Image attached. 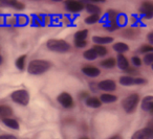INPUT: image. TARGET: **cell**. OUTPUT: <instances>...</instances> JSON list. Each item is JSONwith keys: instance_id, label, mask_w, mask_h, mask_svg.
Returning <instances> with one entry per match:
<instances>
[{"instance_id": "6da1fadb", "label": "cell", "mask_w": 153, "mask_h": 139, "mask_svg": "<svg viewBox=\"0 0 153 139\" xmlns=\"http://www.w3.org/2000/svg\"><path fill=\"white\" fill-rule=\"evenodd\" d=\"M51 68V63L47 60H33L27 65V72L32 75H41Z\"/></svg>"}, {"instance_id": "7a4b0ae2", "label": "cell", "mask_w": 153, "mask_h": 139, "mask_svg": "<svg viewBox=\"0 0 153 139\" xmlns=\"http://www.w3.org/2000/svg\"><path fill=\"white\" fill-rule=\"evenodd\" d=\"M46 47L48 50L57 53H66L70 50V44L63 39H49Z\"/></svg>"}, {"instance_id": "3957f363", "label": "cell", "mask_w": 153, "mask_h": 139, "mask_svg": "<svg viewBox=\"0 0 153 139\" xmlns=\"http://www.w3.org/2000/svg\"><path fill=\"white\" fill-rule=\"evenodd\" d=\"M140 103V95L137 93H132L129 96L125 97L122 101V107H123L124 111L127 114H131L137 108V105Z\"/></svg>"}, {"instance_id": "277c9868", "label": "cell", "mask_w": 153, "mask_h": 139, "mask_svg": "<svg viewBox=\"0 0 153 139\" xmlns=\"http://www.w3.org/2000/svg\"><path fill=\"white\" fill-rule=\"evenodd\" d=\"M11 99L20 106H27L30 103V93L25 89H19L12 93Z\"/></svg>"}, {"instance_id": "5b68a950", "label": "cell", "mask_w": 153, "mask_h": 139, "mask_svg": "<svg viewBox=\"0 0 153 139\" xmlns=\"http://www.w3.org/2000/svg\"><path fill=\"white\" fill-rule=\"evenodd\" d=\"M64 7L68 13L76 14L81 13L85 10V4L81 0H65L64 1Z\"/></svg>"}, {"instance_id": "8992f818", "label": "cell", "mask_w": 153, "mask_h": 139, "mask_svg": "<svg viewBox=\"0 0 153 139\" xmlns=\"http://www.w3.org/2000/svg\"><path fill=\"white\" fill-rule=\"evenodd\" d=\"M120 85L122 86H133V85H144L147 83V80L144 78H133L131 75H123L119 80Z\"/></svg>"}, {"instance_id": "52a82bcc", "label": "cell", "mask_w": 153, "mask_h": 139, "mask_svg": "<svg viewBox=\"0 0 153 139\" xmlns=\"http://www.w3.org/2000/svg\"><path fill=\"white\" fill-rule=\"evenodd\" d=\"M140 14L147 20H150L153 18V2L152 1H144L140 5L138 9Z\"/></svg>"}, {"instance_id": "ba28073f", "label": "cell", "mask_w": 153, "mask_h": 139, "mask_svg": "<svg viewBox=\"0 0 153 139\" xmlns=\"http://www.w3.org/2000/svg\"><path fill=\"white\" fill-rule=\"evenodd\" d=\"M57 101L65 109H70L74 107V98L68 92H62L58 95Z\"/></svg>"}, {"instance_id": "9c48e42d", "label": "cell", "mask_w": 153, "mask_h": 139, "mask_svg": "<svg viewBox=\"0 0 153 139\" xmlns=\"http://www.w3.org/2000/svg\"><path fill=\"white\" fill-rule=\"evenodd\" d=\"M98 89L105 91L106 93H110L117 89V83L113 80H103L98 83Z\"/></svg>"}, {"instance_id": "30bf717a", "label": "cell", "mask_w": 153, "mask_h": 139, "mask_svg": "<svg viewBox=\"0 0 153 139\" xmlns=\"http://www.w3.org/2000/svg\"><path fill=\"white\" fill-rule=\"evenodd\" d=\"M131 139H153V129L144 128L136 131L131 136Z\"/></svg>"}, {"instance_id": "8fae6325", "label": "cell", "mask_w": 153, "mask_h": 139, "mask_svg": "<svg viewBox=\"0 0 153 139\" xmlns=\"http://www.w3.org/2000/svg\"><path fill=\"white\" fill-rule=\"evenodd\" d=\"M0 7H12L16 11H23L25 5L18 0H0Z\"/></svg>"}, {"instance_id": "7c38bea8", "label": "cell", "mask_w": 153, "mask_h": 139, "mask_svg": "<svg viewBox=\"0 0 153 139\" xmlns=\"http://www.w3.org/2000/svg\"><path fill=\"white\" fill-rule=\"evenodd\" d=\"M82 72L88 78H98L101 74V70L96 66H84L82 68Z\"/></svg>"}, {"instance_id": "4fadbf2b", "label": "cell", "mask_w": 153, "mask_h": 139, "mask_svg": "<svg viewBox=\"0 0 153 139\" xmlns=\"http://www.w3.org/2000/svg\"><path fill=\"white\" fill-rule=\"evenodd\" d=\"M140 107H142V109L144 110V111L153 113V96L152 95H148V96L144 97L142 101Z\"/></svg>"}, {"instance_id": "5bb4252c", "label": "cell", "mask_w": 153, "mask_h": 139, "mask_svg": "<svg viewBox=\"0 0 153 139\" xmlns=\"http://www.w3.org/2000/svg\"><path fill=\"white\" fill-rule=\"evenodd\" d=\"M92 42L96 45H104L105 44H110L113 42L112 37L108 36H94L92 37Z\"/></svg>"}, {"instance_id": "9a60e30c", "label": "cell", "mask_w": 153, "mask_h": 139, "mask_svg": "<svg viewBox=\"0 0 153 139\" xmlns=\"http://www.w3.org/2000/svg\"><path fill=\"white\" fill-rule=\"evenodd\" d=\"M117 66L119 67V69L123 70V71H126V70L129 68V60L124 55H117Z\"/></svg>"}, {"instance_id": "2e32d148", "label": "cell", "mask_w": 153, "mask_h": 139, "mask_svg": "<svg viewBox=\"0 0 153 139\" xmlns=\"http://www.w3.org/2000/svg\"><path fill=\"white\" fill-rule=\"evenodd\" d=\"M112 49L117 52V55H124L129 50V45L124 42H117L112 45Z\"/></svg>"}, {"instance_id": "e0dca14e", "label": "cell", "mask_w": 153, "mask_h": 139, "mask_svg": "<svg viewBox=\"0 0 153 139\" xmlns=\"http://www.w3.org/2000/svg\"><path fill=\"white\" fill-rule=\"evenodd\" d=\"M85 104L87 107L92 108V109H97V108H100L102 106V101H100V98L96 96H89L85 99Z\"/></svg>"}, {"instance_id": "ac0fdd59", "label": "cell", "mask_w": 153, "mask_h": 139, "mask_svg": "<svg viewBox=\"0 0 153 139\" xmlns=\"http://www.w3.org/2000/svg\"><path fill=\"white\" fill-rule=\"evenodd\" d=\"M100 66L105 69H112L117 66V59L114 58H107V59L103 60L100 62Z\"/></svg>"}, {"instance_id": "d6986e66", "label": "cell", "mask_w": 153, "mask_h": 139, "mask_svg": "<svg viewBox=\"0 0 153 139\" xmlns=\"http://www.w3.org/2000/svg\"><path fill=\"white\" fill-rule=\"evenodd\" d=\"M85 11L87 12L89 15H100L102 13V9L99 5L92 4V3H87L85 4Z\"/></svg>"}, {"instance_id": "ffe728a7", "label": "cell", "mask_w": 153, "mask_h": 139, "mask_svg": "<svg viewBox=\"0 0 153 139\" xmlns=\"http://www.w3.org/2000/svg\"><path fill=\"white\" fill-rule=\"evenodd\" d=\"M100 101H102V104H112L117 101V97L111 93H103L100 96Z\"/></svg>"}, {"instance_id": "44dd1931", "label": "cell", "mask_w": 153, "mask_h": 139, "mask_svg": "<svg viewBox=\"0 0 153 139\" xmlns=\"http://www.w3.org/2000/svg\"><path fill=\"white\" fill-rule=\"evenodd\" d=\"M2 122L7 126V128H11V129H13V130H19V128H20L18 121L16 119H14V118H11V117L3 118Z\"/></svg>"}, {"instance_id": "7402d4cb", "label": "cell", "mask_w": 153, "mask_h": 139, "mask_svg": "<svg viewBox=\"0 0 153 139\" xmlns=\"http://www.w3.org/2000/svg\"><path fill=\"white\" fill-rule=\"evenodd\" d=\"M13 114V109L7 105L0 106V117L2 118H9Z\"/></svg>"}, {"instance_id": "603a6c76", "label": "cell", "mask_w": 153, "mask_h": 139, "mask_svg": "<svg viewBox=\"0 0 153 139\" xmlns=\"http://www.w3.org/2000/svg\"><path fill=\"white\" fill-rule=\"evenodd\" d=\"M26 55H22L19 58H17L15 61V66L18 70L22 71V70L25 69V63H26Z\"/></svg>"}, {"instance_id": "cb8c5ba5", "label": "cell", "mask_w": 153, "mask_h": 139, "mask_svg": "<svg viewBox=\"0 0 153 139\" xmlns=\"http://www.w3.org/2000/svg\"><path fill=\"white\" fill-rule=\"evenodd\" d=\"M83 57H84V59L87 60V61H94V60H97L99 58L94 48H89V49H87V50L84 51Z\"/></svg>"}, {"instance_id": "d4e9b609", "label": "cell", "mask_w": 153, "mask_h": 139, "mask_svg": "<svg viewBox=\"0 0 153 139\" xmlns=\"http://www.w3.org/2000/svg\"><path fill=\"white\" fill-rule=\"evenodd\" d=\"M88 37V30H81L74 34V41H86Z\"/></svg>"}, {"instance_id": "484cf974", "label": "cell", "mask_w": 153, "mask_h": 139, "mask_svg": "<svg viewBox=\"0 0 153 139\" xmlns=\"http://www.w3.org/2000/svg\"><path fill=\"white\" fill-rule=\"evenodd\" d=\"M92 48L94 49V51L97 52L98 57H101V58H104L108 55V49L104 46V45H94Z\"/></svg>"}, {"instance_id": "4316f807", "label": "cell", "mask_w": 153, "mask_h": 139, "mask_svg": "<svg viewBox=\"0 0 153 139\" xmlns=\"http://www.w3.org/2000/svg\"><path fill=\"white\" fill-rule=\"evenodd\" d=\"M120 13L115 10H108L106 13V19L107 22L110 21H117V17H119Z\"/></svg>"}, {"instance_id": "83f0119b", "label": "cell", "mask_w": 153, "mask_h": 139, "mask_svg": "<svg viewBox=\"0 0 153 139\" xmlns=\"http://www.w3.org/2000/svg\"><path fill=\"white\" fill-rule=\"evenodd\" d=\"M120 28H121V25L117 21H110L105 24V30H108V32H115Z\"/></svg>"}, {"instance_id": "f1b7e54d", "label": "cell", "mask_w": 153, "mask_h": 139, "mask_svg": "<svg viewBox=\"0 0 153 139\" xmlns=\"http://www.w3.org/2000/svg\"><path fill=\"white\" fill-rule=\"evenodd\" d=\"M100 19H101L100 15H89L88 17H86L84 19V22L86 24H88V25H92V24L98 23L100 21Z\"/></svg>"}, {"instance_id": "f546056e", "label": "cell", "mask_w": 153, "mask_h": 139, "mask_svg": "<svg viewBox=\"0 0 153 139\" xmlns=\"http://www.w3.org/2000/svg\"><path fill=\"white\" fill-rule=\"evenodd\" d=\"M122 37L125 39H134L136 37V33L133 28H126L122 33Z\"/></svg>"}, {"instance_id": "4dcf8cb0", "label": "cell", "mask_w": 153, "mask_h": 139, "mask_svg": "<svg viewBox=\"0 0 153 139\" xmlns=\"http://www.w3.org/2000/svg\"><path fill=\"white\" fill-rule=\"evenodd\" d=\"M138 53L140 55H147V53H150V52H153V46L150 44H143L142 46L138 48L137 50Z\"/></svg>"}, {"instance_id": "1f68e13d", "label": "cell", "mask_w": 153, "mask_h": 139, "mask_svg": "<svg viewBox=\"0 0 153 139\" xmlns=\"http://www.w3.org/2000/svg\"><path fill=\"white\" fill-rule=\"evenodd\" d=\"M143 63L145 65H148V66H151L153 64V52H150V53H147V55H144V59H143Z\"/></svg>"}, {"instance_id": "d6a6232c", "label": "cell", "mask_w": 153, "mask_h": 139, "mask_svg": "<svg viewBox=\"0 0 153 139\" xmlns=\"http://www.w3.org/2000/svg\"><path fill=\"white\" fill-rule=\"evenodd\" d=\"M131 64L134 67H140L143 64V60L140 59V57H137V55H133V57L131 58Z\"/></svg>"}, {"instance_id": "836d02e7", "label": "cell", "mask_w": 153, "mask_h": 139, "mask_svg": "<svg viewBox=\"0 0 153 139\" xmlns=\"http://www.w3.org/2000/svg\"><path fill=\"white\" fill-rule=\"evenodd\" d=\"M74 44L76 48H85L87 46V41H74Z\"/></svg>"}, {"instance_id": "e575fe53", "label": "cell", "mask_w": 153, "mask_h": 139, "mask_svg": "<svg viewBox=\"0 0 153 139\" xmlns=\"http://www.w3.org/2000/svg\"><path fill=\"white\" fill-rule=\"evenodd\" d=\"M82 2H86L87 3H92V4H97V3H105L106 0H81Z\"/></svg>"}, {"instance_id": "d590c367", "label": "cell", "mask_w": 153, "mask_h": 139, "mask_svg": "<svg viewBox=\"0 0 153 139\" xmlns=\"http://www.w3.org/2000/svg\"><path fill=\"white\" fill-rule=\"evenodd\" d=\"M147 41L149 42V44L153 46V30L148 33V35H147Z\"/></svg>"}, {"instance_id": "8d00e7d4", "label": "cell", "mask_w": 153, "mask_h": 139, "mask_svg": "<svg viewBox=\"0 0 153 139\" xmlns=\"http://www.w3.org/2000/svg\"><path fill=\"white\" fill-rule=\"evenodd\" d=\"M0 139H17V138H16V136H14L12 134H4L0 136Z\"/></svg>"}, {"instance_id": "74e56055", "label": "cell", "mask_w": 153, "mask_h": 139, "mask_svg": "<svg viewBox=\"0 0 153 139\" xmlns=\"http://www.w3.org/2000/svg\"><path fill=\"white\" fill-rule=\"evenodd\" d=\"M87 97H89V95H88L87 92H82L81 94H80V98H87Z\"/></svg>"}, {"instance_id": "f35d334b", "label": "cell", "mask_w": 153, "mask_h": 139, "mask_svg": "<svg viewBox=\"0 0 153 139\" xmlns=\"http://www.w3.org/2000/svg\"><path fill=\"white\" fill-rule=\"evenodd\" d=\"M109 139H122V137L119 136V135H115V136L111 137V138H109Z\"/></svg>"}, {"instance_id": "ab89813d", "label": "cell", "mask_w": 153, "mask_h": 139, "mask_svg": "<svg viewBox=\"0 0 153 139\" xmlns=\"http://www.w3.org/2000/svg\"><path fill=\"white\" fill-rule=\"evenodd\" d=\"M2 63H3V57L0 55V65H2Z\"/></svg>"}, {"instance_id": "60d3db41", "label": "cell", "mask_w": 153, "mask_h": 139, "mask_svg": "<svg viewBox=\"0 0 153 139\" xmlns=\"http://www.w3.org/2000/svg\"><path fill=\"white\" fill-rule=\"evenodd\" d=\"M53 2H61V1H64V0H51Z\"/></svg>"}, {"instance_id": "b9f144b4", "label": "cell", "mask_w": 153, "mask_h": 139, "mask_svg": "<svg viewBox=\"0 0 153 139\" xmlns=\"http://www.w3.org/2000/svg\"><path fill=\"white\" fill-rule=\"evenodd\" d=\"M79 139H89L88 137H81V138H79Z\"/></svg>"}, {"instance_id": "7bdbcfd3", "label": "cell", "mask_w": 153, "mask_h": 139, "mask_svg": "<svg viewBox=\"0 0 153 139\" xmlns=\"http://www.w3.org/2000/svg\"><path fill=\"white\" fill-rule=\"evenodd\" d=\"M151 68H152V70H153V64H152V65H151Z\"/></svg>"}, {"instance_id": "ee69618b", "label": "cell", "mask_w": 153, "mask_h": 139, "mask_svg": "<svg viewBox=\"0 0 153 139\" xmlns=\"http://www.w3.org/2000/svg\"><path fill=\"white\" fill-rule=\"evenodd\" d=\"M32 1H39V0H32Z\"/></svg>"}]
</instances>
